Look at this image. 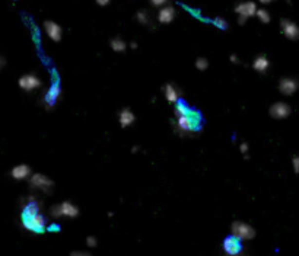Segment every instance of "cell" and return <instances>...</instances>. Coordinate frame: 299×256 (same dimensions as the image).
Instances as JSON below:
<instances>
[{"instance_id":"cell-29","label":"cell","mask_w":299,"mask_h":256,"mask_svg":"<svg viewBox=\"0 0 299 256\" xmlns=\"http://www.w3.org/2000/svg\"><path fill=\"white\" fill-rule=\"evenodd\" d=\"M95 1H96V3H98L99 6H107V4H108V3H110L111 0H95Z\"/></svg>"},{"instance_id":"cell-4","label":"cell","mask_w":299,"mask_h":256,"mask_svg":"<svg viewBox=\"0 0 299 256\" xmlns=\"http://www.w3.org/2000/svg\"><path fill=\"white\" fill-rule=\"evenodd\" d=\"M231 233L235 238H238L240 240H251L256 238L254 227H251L250 224L243 223V222H234L231 226Z\"/></svg>"},{"instance_id":"cell-9","label":"cell","mask_w":299,"mask_h":256,"mask_svg":"<svg viewBox=\"0 0 299 256\" xmlns=\"http://www.w3.org/2000/svg\"><path fill=\"white\" fill-rule=\"evenodd\" d=\"M241 242H243V240H240L238 238H235V236L232 235V236H229V238H226V239L224 240L222 248H224V251H225L226 255H231V256L240 255L241 251H243Z\"/></svg>"},{"instance_id":"cell-14","label":"cell","mask_w":299,"mask_h":256,"mask_svg":"<svg viewBox=\"0 0 299 256\" xmlns=\"http://www.w3.org/2000/svg\"><path fill=\"white\" fill-rule=\"evenodd\" d=\"M175 15H177L175 7H172V6H162L159 9V12H158V20H159V23L167 25V23H171L175 19Z\"/></svg>"},{"instance_id":"cell-7","label":"cell","mask_w":299,"mask_h":256,"mask_svg":"<svg viewBox=\"0 0 299 256\" xmlns=\"http://www.w3.org/2000/svg\"><path fill=\"white\" fill-rule=\"evenodd\" d=\"M269 112H270L272 118H275V119H285V118H288L291 115L292 108L286 102H276V103H273L270 106Z\"/></svg>"},{"instance_id":"cell-15","label":"cell","mask_w":299,"mask_h":256,"mask_svg":"<svg viewBox=\"0 0 299 256\" xmlns=\"http://www.w3.org/2000/svg\"><path fill=\"white\" fill-rule=\"evenodd\" d=\"M10 176L15 181H23L31 178V168L28 165H16L12 171H10Z\"/></svg>"},{"instance_id":"cell-16","label":"cell","mask_w":299,"mask_h":256,"mask_svg":"<svg viewBox=\"0 0 299 256\" xmlns=\"http://www.w3.org/2000/svg\"><path fill=\"white\" fill-rule=\"evenodd\" d=\"M134 119H136V117H134L133 111H131V109H129V108L121 109V111H120V114H118V122H120V125H121L123 128L130 127V125L134 122Z\"/></svg>"},{"instance_id":"cell-27","label":"cell","mask_w":299,"mask_h":256,"mask_svg":"<svg viewBox=\"0 0 299 256\" xmlns=\"http://www.w3.org/2000/svg\"><path fill=\"white\" fill-rule=\"evenodd\" d=\"M168 1H169V0H150V3H152L153 6H156V7H162V6H165Z\"/></svg>"},{"instance_id":"cell-24","label":"cell","mask_w":299,"mask_h":256,"mask_svg":"<svg viewBox=\"0 0 299 256\" xmlns=\"http://www.w3.org/2000/svg\"><path fill=\"white\" fill-rule=\"evenodd\" d=\"M213 25H215V26H218L219 29H226V26H228L226 20H225V19H222V17H216V19L213 20Z\"/></svg>"},{"instance_id":"cell-19","label":"cell","mask_w":299,"mask_h":256,"mask_svg":"<svg viewBox=\"0 0 299 256\" xmlns=\"http://www.w3.org/2000/svg\"><path fill=\"white\" fill-rule=\"evenodd\" d=\"M111 48L115 52H124L127 50V44L121 39V38H114L111 41Z\"/></svg>"},{"instance_id":"cell-18","label":"cell","mask_w":299,"mask_h":256,"mask_svg":"<svg viewBox=\"0 0 299 256\" xmlns=\"http://www.w3.org/2000/svg\"><path fill=\"white\" fill-rule=\"evenodd\" d=\"M269 67H270V61L266 55H257L253 61V68L259 73H266Z\"/></svg>"},{"instance_id":"cell-6","label":"cell","mask_w":299,"mask_h":256,"mask_svg":"<svg viewBox=\"0 0 299 256\" xmlns=\"http://www.w3.org/2000/svg\"><path fill=\"white\" fill-rule=\"evenodd\" d=\"M29 184H31L32 188H35L38 191H42V192H50L53 189V187H54L53 181L48 176L42 175V173H34L29 178Z\"/></svg>"},{"instance_id":"cell-28","label":"cell","mask_w":299,"mask_h":256,"mask_svg":"<svg viewBox=\"0 0 299 256\" xmlns=\"http://www.w3.org/2000/svg\"><path fill=\"white\" fill-rule=\"evenodd\" d=\"M241 153H244V154L248 153V144H247V143H243V144H241Z\"/></svg>"},{"instance_id":"cell-31","label":"cell","mask_w":299,"mask_h":256,"mask_svg":"<svg viewBox=\"0 0 299 256\" xmlns=\"http://www.w3.org/2000/svg\"><path fill=\"white\" fill-rule=\"evenodd\" d=\"M260 3H263V4H269V3H272V1H275V0H259Z\"/></svg>"},{"instance_id":"cell-25","label":"cell","mask_w":299,"mask_h":256,"mask_svg":"<svg viewBox=\"0 0 299 256\" xmlns=\"http://www.w3.org/2000/svg\"><path fill=\"white\" fill-rule=\"evenodd\" d=\"M96 245H98V240H96L95 238L89 236V238L86 239V246H88V248H96Z\"/></svg>"},{"instance_id":"cell-12","label":"cell","mask_w":299,"mask_h":256,"mask_svg":"<svg viewBox=\"0 0 299 256\" xmlns=\"http://www.w3.org/2000/svg\"><path fill=\"white\" fill-rule=\"evenodd\" d=\"M299 87V82L294 77H283L279 82V90L280 93H283L285 96H292Z\"/></svg>"},{"instance_id":"cell-23","label":"cell","mask_w":299,"mask_h":256,"mask_svg":"<svg viewBox=\"0 0 299 256\" xmlns=\"http://www.w3.org/2000/svg\"><path fill=\"white\" fill-rule=\"evenodd\" d=\"M207 67H209V61H207L205 57H199V58L196 60V68H197V70L205 71Z\"/></svg>"},{"instance_id":"cell-2","label":"cell","mask_w":299,"mask_h":256,"mask_svg":"<svg viewBox=\"0 0 299 256\" xmlns=\"http://www.w3.org/2000/svg\"><path fill=\"white\" fill-rule=\"evenodd\" d=\"M199 127H200V115L193 109H190L184 115L177 117V128H178V131H181L184 134L194 133L199 130Z\"/></svg>"},{"instance_id":"cell-22","label":"cell","mask_w":299,"mask_h":256,"mask_svg":"<svg viewBox=\"0 0 299 256\" xmlns=\"http://www.w3.org/2000/svg\"><path fill=\"white\" fill-rule=\"evenodd\" d=\"M256 16H257L263 23H269V22H270V15H269V12H267L266 9H259Z\"/></svg>"},{"instance_id":"cell-26","label":"cell","mask_w":299,"mask_h":256,"mask_svg":"<svg viewBox=\"0 0 299 256\" xmlns=\"http://www.w3.org/2000/svg\"><path fill=\"white\" fill-rule=\"evenodd\" d=\"M292 168H294V172L299 173V156H295L292 159Z\"/></svg>"},{"instance_id":"cell-10","label":"cell","mask_w":299,"mask_h":256,"mask_svg":"<svg viewBox=\"0 0 299 256\" xmlns=\"http://www.w3.org/2000/svg\"><path fill=\"white\" fill-rule=\"evenodd\" d=\"M44 31H45L47 36H48L51 41H54V42L61 41L63 29H61V26H60L57 22H54V20H45V22H44Z\"/></svg>"},{"instance_id":"cell-3","label":"cell","mask_w":299,"mask_h":256,"mask_svg":"<svg viewBox=\"0 0 299 256\" xmlns=\"http://www.w3.org/2000/svg\"><path fill=\"white\" fill-rule=\"evenodd\" d=\"M51 216L54 219H58V217H69V219H75L79 216V208L69 203V201H64L61 204H57L51 208Z\"/></svg>"},{"instance_id":"cell-5","label":"cell","mask_w":299,"mask_h":256,"mask_svg":"<svg viewBox=\"0 0 299 256\" xmlns=\"http://www.w3.org/2000/svg\"><path fill=\"white\" fill-rule=\"evenodd\" d=\"M257 4L254 3V1H243V3H238L237 6H235V13L238 15V20H240V23L241 25H244L245 23V20L248 19V17H253V16H256L257 15Z\"/></svg>"},{"instance_id":"cell-21","label":"cell","mask_w":299,"mask_h":256,"mask_svg":"<svg viewBox=\"0 0 299 256\" xmlns=\"http://www.w3.org/2000/svg\"><path fill=\"white\" fill-rule=\"evenodd\" d=\"M136 17H137V20H139L142 25H149L150 17H149V13H148L146 10H140V12H137Z\"/></svg>"},{"instance_id":"cell-32","label":"cell","mask_w":299,"mask_h":256,"mask_svg":"<svg viewBox=\"0 0 299 256\" xmlns=\"http://www.w3.org/2000/svg\"><path fill=\"white\" fill-rule=\"evenodd\" d=\"M130 47H131L133 50H136V48H137V44H136V42H131V44H130Z\"/></svg>"},{"instance_id":"cell-30","label":"cell","mask_w":299,"mask_h":256,"mask_svg":"<svg viewBox=\"0 0 299 256\" xmlns=\"http://www.w3.org/2000/svg\"><path fill=\"white\" fill-rule=\"evenodd\" d=\"M231 61L232 63H238V57L237 55H231Z\"/></svg>"},{"instance_id":"cell-1","label":"cell","mask_w":299,"mask_h":256,"mask_svg":"<svg viewBox=\"0 0 299 256\" xmlns=\"http://www.w3.org/2000/svg\"><path fill=\"white\" fill-rule=\"evenodd\" d=\"M22 224L28 232H32V233H44L47 229L45 220L39 214V211H23Z\"/></svg>"},{"instance_id":"cell-20","label":"cell","mask_w":299,"mask_h":256,"mask_svg":"<svg viewBox=\"0 0 299 256\" xmlns=\"http://www.w3.org/2000/svg\"><path fill=\"white\" fill-rule=\"evenodd\" d=\"M188 111H190V108H188L186 103H183V102H177V103H175L174 112H175V115H177V117L184 115V114H187Z\"/></svg>"},{"instance_id":"cell-13","label":"cell","mask_w":299,"mask_h":256,"mask_svg":"<svg viewBox=\"0 0 299 256\" xmlns=\"http://www.w3.org/2000/svg\"><path fill=\"white\" fill-rule=\"evenodd\" d=\"M60 93H61L60 83H58V82H54V83L50 86V89L47 90L45 96H44V103H45V108H53V106L56 105V102H57V99H58Z\"/></svg>"},{"instance_id":"cell-8","label":"cell","mask_w":299,"mask_h":256,"mask_svg":"<svg viewBox=\"0 0 299 256\" xmlns=\"http://www.w3.org/2000/svg\"><path fill=\"white\" fill-rule=\"evenodd\" d=\"M19 87L25 92H31V90H35L38 89L42 83L39 80V77H37L35 74H25V76H20L19 80Z\"/></svg>"},{"instance_id":"cell-11","label":"cell","mask_w":299,"mask_h":256,"mask_svg":"<svg viewBox=\"0 0 299 256\" xmlns=\"http://www.w3.org/2000/svg\"><path fill=\"white\" fill-rule=\"evenodd\" d=\"M280 29H282L283 35H285L288 39H292V41L299 39V26L295 22H292V20H289V19H283V20L280 22Z\"/></svg>"},{"instance_id":"cell-17","label":"cell","mask_w":299,"mask_h":256,"mask_svg":"<svg viewBox=\"0 0 299 256\" xmlns=\"http://www.w3.org/2000/svg\"><path fill=\"white\" fill-rule=\"evenodd\" d=\"M164 95H165V99L171 103H177L178 99H180V92L178 89L172 85V83H167L165 87H164Z\"/></svg>"}]
</instances>
